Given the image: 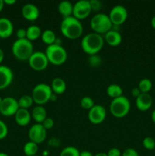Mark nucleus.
<instances>
[{"instance_id":"2","label":"nucleus","mask_w":155,"mask_h":156,"mask_svg":"<svg viewBox=\"0 0 155 156\" xmlns=\"http://www.w3.org/2000/svg\"><path fill=\"white\" fill-rule=\"evenodd\" d=\"M103 37L94 32L84 35L81 42L82 50L89 56L97 54L103 49Z\"/></svg>"},{"instance_id":"24","label":"nucleus","mask_w":155,"mask_h":156,"mask_svg":"<svg viewBox=\"0 0 155 156\" xmlns=\"http://www.w3.org/2000/svg\"><path fill=\"white\" fill-rule=\"evenodd\" d=\"M41 39H42L43 42L47 46L53 45L55 44V41L56 40V34L53 32V30H50V29H47V30H43L41 34Z\"/></svg>"},{"instance_id":"33","label":"nucleus","mask_w":155,"mask_h":156,"mask_svg":"<svg viewBox=\"0 0 155 156\" xmlns=\"http://www.w3.org/2000/svg\"><path fill=\"white\" fill-rule=\"evenodd\" d=\"M9 133V129H8L7 125L5 124V122L0 120V140L5 138Z\"/></svg>"},{"instance_id":"25","label":"nucleus","mask_w":155,"mask_h":156,"mask_svg":"<svg viewBox=\"0 0 155 156\" xmlns=\"http://www.w3.org/2000/svg\"><path fill=\"white\" fill-rule=\"evenodd\" d=\"M106 94L112 99L122 95V88L117 84H111L106 88Z\"/></svg>"},{"instance_id":"17","label":"nucleus","mask_w":155,"mask_h":156,"mask_svg":"<svg viewBox=\"0 0 155 156\" xmlns=\"http://www.w3.org/2000/svg\"><path fill=\"white\" fill-rule=\"evenodd\" d=\"M31 113L24 108H19L15 114V122L21 126H27L31 120Z\"/></svg>"},{"instance_id":"28","label":"nucleus","mask_w":155,"mask_h":156,"mask_svg":"<svg viewBox=\"0 0 155 156\" xmlns=\"http://www.w3.org/2000/svg\"><path fill=\"white\" fill-rule=\"evenodd\" d=\"M138 88L141 93H148L152 88V82L147 78H144L140 81Z\"/></svg>"},{"instance_id":"39","label":"nucleus","mask_w":155,"mask_h":156,"mask_svg":"<svg viewBox=\"0 0 155 156\" xmlns=\"http://www.w3.org/2000/svg\"><path fill=\"white\" fill-rule=\"evenodd\" d=\"M49 145L52 147H58L60 145V140L56 137H52L49 140Z\"/></svg>"},{"instance_id":"16","label":"nucleus","mask_w":155,"mask_h":156,"mask_svg":"<svg viewBox=\"0 0 155 156\" xmlns=\"http://www.w3.org/2000/svg\"><path fill=\"white\" fill-rule=\"evenodd\" d=\"M153 100L149 93H141L135 98V105L140 111H147L151 108Z\"/></svg>"},{"instance_id":"38","label":"nucleus","mask_w":155,"mask_h":156,"mask_svg":"<svg viewBox=\"0 0 155 156\" xmlns=\"http://www.w3.org/2000/svg\"><path fill=\"white\" fill-rule=\"evenodd\" d=\"M108 156H121L122 152L118 148H112L108 151L107 153Z\"/></svg>"},{"instance_id":"8","label":"nucleus","mask_w":155,"mask_h":156,"mask_svg":"<svg viewBox=\"0 0 155 156\" xmlns=\"http://www.w3.org/2000/svg\"><path fill=\"white\" fill-rule=\"evenodd\" d=\"M28 63L30 68L35 71H43L47 68L49 61L47 59L45 53L40 51L33 52L28 59Z\"/></svg>"},{"instance_id":"13","label":"nucleus","mask_w":155,"mask_h":156,"mask_svg":"<svg viewBox=\"0 0 155 156\" xmlns=\"http://www.w3.org/2000/svg\"><path fill=\"white\" fill-rule=\"evenodd\" d=\"M106 111L102 105H95L88 111V120L94 125H98L103 123L106 119Z\"/></svg>"},{"instance_id":"18","label":"nucleus","mask_w":155,"mask_h":156,"mask_svg":"<svg viewBox=\"0 0 155 156\" xmlns=\"http://www.w3.org/2000/svg\"><path fill=\"white\" fill-rule=\"evenodd\" d=\"M14 26L11 20L7 18H0V38L9 37L12 34Z\"/></svg>"},{"instance_id":"10","label":"nucleus","mask_w":155,"mask_h":156,"mask_svg":"<svg viewBox=\"0 0 155 156\" xmlns=\"http://www.w3.org/2000/svg\"><path fill=\"white\" fill-rule=\"evenodd\" d=\"M91 12L89 0H79L73 5L72 16L81 21L88 18Z\"/></svg>"},{"instance_id":"1","label":"nucleus","mask_w":155,"mask_h":156,"mask_svg":"<svg viewBox=\"0 0 155 156\" xmlns=\"http://www.w3.org/2000/svg\"><path fill=\"white\" fill-rule=\"evenodd\" d=\"M60 30L62 35L68 39L76 40L81 36L84 28L81 21L71 16L62 19Z\"/></svg>"},{"instance_id":"14","label":"nucleus","mask_w":155,"mask_h":156,"mask_svg":"<svg viewBox=\"0 0 155 156\" xmlns=\"http://www.w3.org/2000/svg\"><path fill=\"white\" fill-rule=\"evenodd\" d=\"M14 79L12 70L6 66L0 65V90L8 88Z\"/></svg>"},{"instance_id":"19","label":"nucleus","mask_w":155,"mask_h":156,"mask_svg":"<svg viewBox=\"0 0 155 156\" xmlns=\"http://www.w3.org/2000/svg\"><path fill=\"white\" fill-rule=\"evenodd\" d=\"M103 39H104V41H106L111 47H117V46L120 45V44L122 43V37L119 31L110 30L107 33L105 34Z\"/></svg>"},{"instance_id":"50","label":"nucleus","mask_w":155,"mask_h":156,"mask_svg":"<svg viewBox=\"0 0 155 156\" xmlns=\"http://www.w3.org/2000/svg\"><path fill=\"white\" fill-rule=\"evenodd\" d=\"M34 156H38V155H34Z\"/></svg>"},{"instance_id":"48","label":"nucleus","mask_w":155,"mask_h":156,"mask_svg":"<svg viewBox=\"0 0 155 156\" xmlns=\"http://www.w3.org/2000/svg\"><path fill=\"white\" fill-rule=\"evenodd\" d=\"M0 156H9L8 154L5 153V152H0Z\"/></svg>"},{"instance_id":"42","label":"nucleus","mask_w":155,"mask_h":156,"mask_svg":"<svg viewBox=\"0 0 155 156\" xmlns=\"http://www.w3.org/2000/svg\"><path fill=\"white\" fill-rule=\"evenodd\" d=\"M4 3L6 5H12L16 3L15 0H4Z\"/></svg>"},{"instance_id":"31","label":"nucleus","mask_w":155,"mask_h":156,"mask_svg":"<svg viewBox=\"0 0 155 156\" xmlns=\"http://www.w3.org/2000/svg\"><path fill=\"white\" fill-rule=\"evenodd\" d=\"M88 62L89 66H91V67H93V68H97V67L100 66V64L102 63V59L97 54L91 55V56H88Z\"/></svg>"},{"instance_id":"40","label":"nucleus","mask_w":155,"mask_h":156,"mask_svg":"<svg viewBox=\"0 0 155 156\" xmlns=\"http://www.w3.org/2000/svg\"><path fill=\"white\" fill-rule=\"evenodd\" d=\"M131 94H132V95L133 96L134 98H138V96L141 94V92L138 87H135V88H133L132 89V91H131Z\"/></svg>"},{"instance_id":"7","label":"nucleus","mask_w":155,"mask_h":156,"mask_svg":"<svg viewBox=\"0 0 155 156\" xmlns=\"http://www.w3.org/2000/svg\"><path fill=\"white\" fill-rule=\"evenodd\" d=\"M52 94H53V91L50 85L46 83H40L35 85L34 88H33L31 97L33 102L36 104V105L43 106L50 101Z\"/></svg>"},{"instance_id":"29","label":"nucleus","mask_w":155,"mask_h":156,"mask_svg":"<svg viewBox=\"0 0 155 156\" xmlns=\"http://www.w3.org/2000/svg\"><path fill=\"white\" fill-rule=\"evenodd\" d=\"M59 156H80V151L74 146H67L61 151Z\"/></svg>"},{"instance_id":"27","label":"nucleus","mask_w":155,"mask_h":156,"mask_svg":"<svg viewBox=\"0 0 155 156\" xmlns=\"http://www.w3.org/2000/svg\"><path fill=\"white\" fill-rule=\"evenodd\" d=\"M18 105H19V108H24V109H27L28 110L29 108L32 106L34 102H33V98L30 95H23L18 99Z\"/></svg>"},{"instance_id":"11","label":"nucleus","mask_w":155,"mask_h":156,"mask_svg":"<svg viewBox=\"0 0 155 156\" xmlns=\"http://www.w3.org/2000/svg\"><path fill=\"white\" fill-rule=\"evenodd\" d=\"M19 109L18 102L15 98L6 97L2 98L0 105V114L5 117L15 116L18 110Z\"/></svg>"},{"instance_id":"36","label":"nucleus","mask_w":155,"mask_h":156,"mask_svg":"<svg viewBox=\"0 0 155 156\" xmlns=\"http://www.w3.org/2000/svg\"><path fill=\"white\" fill-rule=\"evenodd\" d=\"M121 156H139L138 152L132 148H128L122 153Z\"/></svg>"},{"instance_id":"44","label":"nucleus","mask_w":155,"mask_h":156,"mask_svg":"<svg viewBox=\"0 0 155 156\" xmlns=\"http://www.w3.org/2000/svg\"><path fill=\"white\" fill-rule=\"evenodd\" d=\"M150 24H151L152 27H153V29H155V15L152 18L151 21H150Z\"/></svg>"},{"instance_id":"37","label":"nucleus","mask_w":155,"mask_h":156,"mask_svg":"<svg viewBox=\"0 0 155 156\" xmlns=\"http://www.w3.org/2000/svg\"><path fill=\"white\" fill-rule=\"evenodd\" d=\"M16 37L18 39H25V38H27V30H26V29H18L16 31Z\"/></svg>"},{"instance_id":"26","label":"nucleus","mask_w":155,"mask_h":156,"mask_svg":"<svg viewBox=\"0 0 155 156\" xmlns=\"http://www.w3.org/2000/svg\"><path fill=\"white\" fill-rule=\"evenodd\" d=\"M24 155L26 156H34L36 155L38 152V145L33 142L29 141L24 144L23 147Z\"/></svg>"},{"instance_id":"43","label":"nucleus","mask_w":155,"mask_h":156,"mask_svg":"<svg viewBox=\"0 0 155 156\" xmlns=\"http://www.w3.org/2000/svg\"><path fill=\"white\" fill-rule=\"evenodd\" d=\"M4 52H3V50L0 48V64L2 63V62L3 59H4Z\"/></svg>"},{"instance_id":"41","label":"nucleus","mask_w":155,"mask_h":156,"mask_svg":"<svg viewBox=\"0 0 155 156\" xmlns=\"http://www.w3.org/2000/svg\"><path fill=\"white\" fill-rule=\"evenodd\" d=\"M80 156H94V155H93L91 152H89V151L84 150V151H81V152H80Z\"/></svg>"},{"instance_id":"30","label":"nucleus","mask_w":155,"mask_h":156,"mask_svg":"<svg viewBox=\"0 0 155 156\" xmlns=\"http://www.w3.org/2000/svg\"><path fill=\"white\" fill-rule=\"evenodd\" d=\"M80 105L82 108L89 111L95 105V104H94V101L92 99V98L89 97V96H84V97H83L81 99Z\"/></svg>"},{"instance_id":"49","label":"nucleus","mask_w":155,"mask_h":156,"mask_svg":"<svg viewBox=\"0 0 155 156\" xmlns=\"http://www.w3.org/2000/svg\"><path fill=\"white\" fill-rule=\"evenodd\" d=\"M2 98L1 96H0V105H1V103H2Z\"/></svg>"},{"instance_id":"12","label":"nucleus","mask_w":155,"mask_h":156,"mask_svg":"<svg viewBox=\"0 0 155 156\" xmlns=\"http://www.w3.org/2000/svg\"><path fill=\"white\" fill-rule=\"evenodd\" d=\"M47 130L41 123H35L30 127L28 130V137L30 141L36 144L43 143L46 139Z\"/></svg>"},{"instance_id":"34","label":"nucleus","mask_w":155,"mask_h":156,"mask_svg":"<svg viewBox=\"0 0 155 156\" xmlns=\"http://www.w3.org/2000/svg\"><path fill=\"white\" fill-rule=\"evenodd\" d=\"M91 10L94 12H99L102 9V2L100 0H89Z\"/></svg>"},{"instance_id":"45","label":"nucleus","mask_w":155,"mask_h":156,"mask_svg":"<svg viewBox=\"0 0 155 156\" xmlns=\"http://www.w3.org/2000/svg\"><path fill=\"white\" fill-rule=\"evenodd\" d=\"M151 120L153 121V123L155 124V109L151 113Z\"/></svg>"},{"instance_id":"21","label":"nucleus","mask_w":155,"mask_h":156,"mask_svg":"<svg viewBox=\"0 0 155 156\" xmlns=\"http://www.w3.org/2000/svg\"><path fill=\"white\" fill-rule=\"evenodd\" d=\"M31 117L36 123H42L47 117V112L43 106L36 105L32 110Z\"/></svg>"},{"instance_id":"35","label":"nucleus","mask_w":155,"mask_h":156,"mask_svg":"<svg viewBox=\"0 0 155 156\" xmlns=\"http://www.w3.org/2000/svg\"><path fill=\"white\" fill-rule=\"evenodd\" d=\"M41 124L43 125V126L46 130H48V129H52L53 127V126H54V120H53V119L50 118V117H46Z\"/></svg>"},{"instance_id":"46","label":"nucleus","mask_w":155,"mask_h":156,"mask_svg":"<svg viewBox=\"0 0 155 156\" xmlns=\"http://www.w3.org/2000/svg\"><path fill=\"white\" fill-rule=\"evenodd\" d=\"M4 0H0V12H2V10L3 9V8H4Z\"/></svg>"},{"instance_id":"15","label":"nucleus","mask_w":155,"mask_h":156,"mask_svg":"<svg viewBox=\"0 0 155 156\" xmlns=\"http://www.w3.org/2000/svg\"><path fill=\"white\" fill-rule=\"evenodd\" d=\"M24 18L29 21H35L40 16V10L37 6L32 3H27L21 9Z\"/></svg>"},{"instance_id":"9","label":"nucleus","mask_w":155,"mask_h":156,"mask_svg":"<svg viewBox=\"0 0 155 156\" xmlns=\"http://www.w3.org/2000/svg\"><path fill=\"white\" fill-rule=\"evenodd\" d=\"M112 25L120 26L126 22L128 18V11L125 6L116 5L112 8L109 14Z\"/></svg>"},{"instance_id":"4","label":"nucleus","mask_w":155,"mask_h":156,"mask_svg":"<svg viewBox=\"0 0 155 156\" xmlns=\"http://www.w3.org/2000/svg\"><path fill=\"white\" fill-rule=\"evenodd\" d=\"M45 54L49 62L55 66H60L65 63L68 58L66 50L62 45L53 44L47 46Z\"/></svg>"},{"instance_id":"32","label":"nucleus","mask_w":155,"mask_h":156,"mask_svg":"<svg viewBox=\"0 0 155 156\" xmlns=\"http://www.w3.org/2000/svg\"><path fill=\"white\" fill-rule=\"evenodd\" d=\"M142 145L147 150H155V140L150 136H147L143 140Z\"/></svg>"},{"instance_id":"20","label":"nucleus","mask_w":155,"mask_h":156,"mask_svg":"<svg viewBox=\"0 0 155 156\" xmlns=\"http://www.w3.org/2000/svg\"><path fill=\"white\" fill-rule=\"evenodd\" d=\"M73 5H74L69 1H62L58 5V12L63 18L71 17L73 14Z\"/></svg>"},{"instance_id":"5","label":"nucleus","mask_w":155,"mask_h":156,"mask_svg":"<svg viewBox=\"0 0 155 156\" xmlns=\"http://www.w3.org/2000/svg\"><path fill=\"white\" fill-rule=\"evenodd\" d=\"M90 25L94 33L102 35L112 29V24L109 15L104 13H97L91 19Z\"/></svg>"},{"instance_id":"6","label":"nucleus","mask_w":155,"mask_h":156,"mask_svg":"<svg viewBox=\"0 0 155 156\" xmlns=\"http://www.w3.org/2000/svg\"><path fill=\"white\" fill-rule=\"evenodd\" d=\"M130 109V101L123 95L112 99L109 105V111L111 114L116 118H123L127 116Z\"/></svg>"},{"instance_id":"23","label":"nucleus","mask_w":155,"mask_h":156,"mask_svg":"<svg viewBox=\"0 0 155 156\" xmlns=\"http://www.w3.org/2000/svg\"><path fill=\"white\" fill-rule=\"evenodd\" d=\"M27 30V39L30 41H36L38 38H40L42 34V30L40 27L37 25H30L26 29Z\"/></svg>"},{"instance_id":"22","label":"nucleus","mask_w":155,"mask_h":156,"mask_svg":"<svg viewBox=\"0 0 155 156\" xmlns=\"http://www.w3.org/2000/svg\"><path fill=\"white\" fill-rule=\"evenodd\" d=\"M50 87L53 93L56 94H62L66 90V83L62 78L56 77L53 79Z\"/></svg>"},{"instance_id":"47","label":"nucleus","mask_w":155,"mask_h":156,"mask_svg":"<svg viewBox=\"0 0 155 156\" xmlns=\"http://www.w3.org/2000/svg\"><path fill=\"white\" fill-rule=\"evenodd\" d=\"M94 156H108L107 154L105 153V152H99V153L96 154Z\"/></svg>"},{"instance_id":"3","label":"nucleus","mask_w":155,"mask_h":156,"mask_svg":"<svg viewBox=\"0 0 155 156\" xmlns=\"http://www.w3.org/2000/svg\"><path fill=\"white\" fill-rule=\"evenodd\" d=\"M12 51L16 59L21 61L28 60L33 53V44L27 38L17 39L12 44Z\"/></svg>"}]
</instances>
